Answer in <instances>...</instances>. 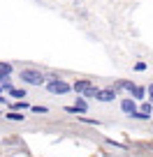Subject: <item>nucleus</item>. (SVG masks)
Wrapping results in <instances>:
<instances>
[{"label":"nucleus","instance_id":"nucleus-1","mask_svg":"<svg viewBox=\"0 0 153 157\" xmlns=\"http://www.w3.org/2000/svg\"><path fill=\"white\" fill-rule=\"evenodd\" d=\"M21 78L30 86H42L44 83V74L37 72V69H23V72H21Z\"/></svg>","mask_w":153,"mask_h":157},{"label":"nucleus","instance_id":"nucleus-2","mask_svg":"<svg viewBox=\"0 0 153 157\" xmlns=\"http://www.w3.org/2000/svg\"><path fill=\"white\" fill-rule=\"evenodd\" d=\"M46 88H49L54 95H65L70 88H72V86H70L67 81H63V78H51L49 83H46Z\"/></svg>","mask_w":153,"mask_h":157},{"label":"nucleus","instance_id":"nucleus-3","mask_svg":"<svg viewBox=\"0 0 153 157\" xmlns=\"http://www.w3.org/2000/svg\"><path fill=\"white\" fill-rule=\"evenodd\" d=\"M116 97V88H107V90H100L98 99L100 102H111V99Z\"/></svg>","mask_w":153,"mask_h":157},{"label":"nucleus","instance_id":"nucleus-4","mask_svg":"<svg viewBox=\"0 0 153 157\" xmlns=\"http://www.w3.org/2000/svg\"><path fill=\"white\" fill-rule=\"evenodd\" d=\"M121 109H123L125 113H130V116H132V113H137V104H135V99H123V102H121Z\"/></svg>","mask_w":153,"mask_h":157},{"label":"nucleus","instance_id":"nucleus-5","mask_svg":"<svg viewBox=\"0 0 153 157\" xmlns=\"http://www.w3.org/2000/svg\"><path fill=\"white\" fill-rule=\"evenodd\" d=\"M88 88H93V83H91V81H86V78H81V81H77V83L72 86L74 93H86Z\"/></svg>","mask_w":153,"mask_h":157},{"label":"nucleus","instance_id":"nucleus-6","mask_svg":"<svg viewBox=\"0 0 153 157\" xmlns=\"http://www.w3.org/2000/svg\"><path fill=\"white\" fill-rule=\"evenodd\" d=\"M74 109H77V113H84L86 109H88L86 99H84V97H77V102H74Z\"/></svg>","mask_w":153,"mask_h":157},{"label":"nucleus","instance_id":"nucleus-7","mask_svg":"<svg viewBox=\"0 0 153 157\" xmlns=\"http://www.w3.org/2000/svg\"><path fill=\"white\" fill-rule=\"evenodd\" d=\"M10 72H12L10 63H0V76H10Z\"/></svg>","mask_w":153,"mask_h":157},{"label":"nucleus","instance_id":"nucleus-8","mask_svg":"<svg viewBox=\"0 0 153 157\" xmlns=\"http://www.w3.org/2000/svg\"><path fill=\"white\" fill-rule=\"evenodd\" d=\"M146 93H148V90H146V88H139V86H137V88H135V90H132V95H135V97H132V99H144V95H146Z\"/></svg>","mask_w":153,"mask_h":157},{"label":"nucleus","instance_id":"nucleus-9","mask_svg":"<svg viewBox=\"0 0 153 157\" xmlns=\"http://www.w3.org/2000/svg\"><path fill=\"white\" fill-rule=\"evenodd\" d=\"M116 88H125V90H130V93H132L137 86H132L130 81H116Z\"/></svg>","mask_w":153,"mask_h":157},{"label":"nucleus","instance_id":"nucleus-10","mask_svg":"<svg viewBox=\"0 0 153 157\" xmlns=\"http://www.w3.org/2000/svg\"><path fill=\"white\" fill-rule=\"evenodd\" d=\"M26 109H28V104H26L23 99H19V102L12 104V111H26Z\"/></svg>","mask_w":153,"mask_h":157},{"label":"nucleus","instance_id":"nucleus-11","mask_svg":"<svg viewBox=\"0 0 153 157\" xmlns=\"http://www.w3.org/2000/svg\"><path fill=\"white\" fill-rule=\"evenodd\" d=\"M7 118H10V120H23V111H10L7 113Z\"/></svg>","mask_w":153,"mask_h":157},{"label":"nucleus","instance_id":"nucleus-12","mask_svg":"<svg viewBox=\"0 0 153 157\" xmlns=\"http://www.w3.org/2000/svg\"><path fill=\"white\" fill-rule=\"evenodd\" d=\"M10 93H12V97H16V99H23V97H26V90H16V88H12Z\"/></svg>","mask_w":153,"mask_h":157},{"label":"nucleus","instance_id":"nucleus-13","mask_svg":"<svg viewBox=\"0 0 153 157\" xmlns=\"http://www.w3.org/2000/svg\"><path fill=\"white\" fill-rule=\"evenodd\" d=\"M139 111H142L144 116H151V113H153V106H151V104L146 102V104H142V109H139Z\"/></svg>","mask_w":153,"mask_h":157},{"label":"nucleus","instance_id":"nucleus-14","mask_svg":"<svg viewBox=\"0 0 153 157\" xmlns=\"http://www.w3.org/2000/svg\"><path fill=\"white\" fill-rule=\"evenodd\" d=\"M98 95H100V90H98V88L93 86V88H88V90L84 93V97H98Z\"/></svg>","mask_w":153,"mask_h":157},{"label":"nucleus","instance_id":"nucleus-15","mask_svg":"<svg viewBox=\"0 0 153 157\" xmlns=\"http://www.w3.org/2000/svg\"><path fill=\"white\" fill-rule=\"evenodd\" d=\"M35 113H46V106H30Z\"/></svg>","mask_w":153,"mask_h":157},{"label":"nucleus","instance_id":"nucleus-16","mask_svg":"<svg viewBox=\"0 0 153 157\" xmlns=\"http://www.w3.org/2000/svg\"><path fill=\"white\" fill-rule=\"evenodd\" d=\"M135 69H137V72H144V69H146V65H144V63H137V65H135Z\"/></svg>","mask_w":153,"mask_h":157},{"label":"nucleus","instance_id":"nucleus-17","mask_svg":"<svg viewBox=\"0 0 153 157\" xmlns=\"http://www.w3.org/2000/svg\"><path fill=\"white\" fill-rule=\"evenodd\" d=\"M146 90H148V97H151V99H153V83H151V86H148V88H146Z\"/></svg>","mask_w":153,"mask_h":157},{"label":"nucleus","instance_id":"nucleus-18","mask_svg":"<svg viewBox=\"0 0 153 157\" xmlns=\"http://www.w3.org/2000/svg\"><path fill=\"white\" fill-rule=\"evenodd\" d=\"M5 102H7V99H5V97H2V95H0V104H5Z\"/></svg>","mask_w":153,"mask_h":157},{"label":"nucleus","instance_id":"nucleus-19","mask_svg":"<svg viewBox=\"0 0 153 157\" xmlns=\"http://www.w3.org/2000/svg\"><path fill=\"white\" fill-rule=\"evenodd\" d=\"M2 90H5V88H2V83H0V95H2Z\"/></svg>","mask_w":153,"mask_h":157}]
</instances>
